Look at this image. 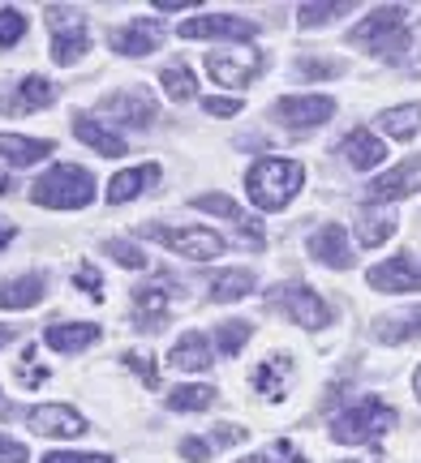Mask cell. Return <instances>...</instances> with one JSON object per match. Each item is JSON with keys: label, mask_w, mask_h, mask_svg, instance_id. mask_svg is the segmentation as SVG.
I'll list each match as a JSON object with an SVG mask.
<instances>
[{"label": "cell", "mask_w": 421, "mask_h": 463, "mask_svg": "<svg viewBox=\"0 0 421 463\" xmlns=\"http://www.w3.org/2000/svg\"><path fill=\"white\" fill-rule=\"evenodd\" d=\"M159 181V164H142V167H125V172H117L112 181H108V202L112 206H120V202L138 198L142 189H151V184Z\"/></svg>", "instance_id": "20"}, {"label": "cell", "mask_w": 421, "mask_h": 463, "mask_svg": "<svg viewBox=\"0 0 421 463\" xmlns=\"http://www.w3.org/2000/svg\"><path fill=\"white\" fill-rule=\"evenodd\" d=\"M421 189V159H405L400 167L383 172L378 181L366 184V198L370 202H396V198H413Z\"/></svg>", "instance_id": "13"}, {"label": "cell", "mask_w": 421, "mask_h": 463, "mask_svg": "<svg viewBox=\"0 0 421 463\" xmlns=\"http://www.w3.org/2000/svg\"><path fill=\"white\" fill-rule=\"evenodd\" d=\"M172 297H177V283H172L168 275H159L155 283H138V288H134L138 322L147 317V326H164V317H168Z\"/></svg>", "instance_id": "17"}, {"label": "cell", "mask_w": 421, "mask_h": 463, "mask_svg": "<svg viewBox=\"0 0 421 463\" xmlns=\"http://www.w3.org/2000/svg\"><path fill=\"white\" fill-rule=\"evenodd\" d=\"M159 82H164V95L177 103H186L198 95V82H194V73H189V65H168L164 73H159Z\"/></svg>", "instance_id": "31"}, {"label": "cell", "mask_w": 421, "mask_h": 463, "mask_svg": "<svg viewBox=\"0 0 421 463\" xmlns=\"http://www.w3.org/2000/svg\"><path fill=\"white\" fill-rule=\"evenodd\" d=\"M31 430L43 433V438H78V433H86V420L73 408H65V403H43V408H34L31 416Z\"/></svg>", "instance_id": "16"}, {"label": "cell", "mask_w": 421, "mask_h": 463, "mask_svg": "<svg viewBox=\"0 0 421 463\" xmlns=\"http://www.w3.org/2000/svg\"><path fill=\"white\" fill-rule=\"evenodd\" d=\"M43 344L52 352H82V347L100 344V326L95 322H56V326H48Z\"/></svg>", "instance_id": "19"}, {"label": "cell", "mask_w": 421, "mask_h": 463, "mask_svg": "<svg viewBox=\"0 0 421 463\" xmlns=\"http://www.w3.org/2000/svg\"><path fill=\"white\" fill-rule=\"evenodd\" d=\"M0 463H26V447L14 438H0Z\"/></svg>", "instance_id": "46"}, {"label": "cell", "mask_w": 421, "mask_h": 463, "mask_svg": "<svg viewBox=\"0 0 421 463\" xmlns=\"http://www.w3.org/2000/svg\"><path fill=\"white\" fill-rule=\"evenodd\" d=\"M245 339H250V326H245V322H224L215 331V344L224 356H236V352L245 347Z\"/></svg>", "instance_id": "34"}, {"label": "cell", "mask_w": 421, "mask_h": 463, "mask_svg": "<svg viewBox=\"0 0 421 463\" xmlns=\"http://www.w3.org/2000/svg\"><path fill=\"white\" fill-rule=\"evenodd\" d=\"M43 463H112V455H100V450H56Z\"/></svg>", "instance_id": "41"}, {"label": "cell", "mask_w": 421, "mask_h": 463, "mask_svg": "<svg viewBox=\"0 0 421 463\" xmlns=\"http://www.w3.org/2000/svg\"><path fill=\"white\" fill-rule=\"evenodd\" d=\"M344 155H349V164L353 167H378L388 159V146H383V137H374L370 129H349L344 133Z\"/></svg>", "instance_id": "22"}, {"label": "cell", "mask_w": 421, "mask_h": 463, "mask_svg": "<svg viewBox=\"0 0 421 463\" xmlns=\"http://www.w3.org/2000/svg\"><path fill=\"white\" fill-rule=\"evenodd\" d=\"M413 391H417V403H421V364H417V373H413Z\"/></svg>", "instance_id": "50"}, {"label": "cell", "mask_w": 421, "mask_h": 463, "mask_svg": "<svg viewBox=\"0 0 421 463\" xmlns=\"http://www.w3.org/2000/svg\"><path fill=\"white\" fill-rule=\"evenodd\" d=\"M421 331V309H400V314H383L374 322V339L383 344H405Z\"/></svg>", "instance_id": "26"}, {"label": "cell", "mask_w": 421, "mask_h": 463, "mask_svg": "<svg viewBox=\"0 0 421 463\" xmlns=\"http://www.w3.org/2000/svg\"><path fill=\"white\" fill-rule=\"evenodd\" d=\"M155 9H164V14H172V9H198V0H155Z\"/></svg>", "instance_id": "47"}, {"label": "cell", "mask_w": 421, "mask_h": 463, "mask_svg": "<svg viewBox=\"0 0 421 463\" xmlns=\"http://www.w3.org/2000/svg\"><path fill=\"white\" fill-rule=\"evenodd\" d=\"M164 43V26L155 22V17H134L129 26H120V31L108 34V48L120 52V56H151L155 48Z\"/></svg>", "instance_id": "12"}, {"label": "cell", "mask_w": 421, "mask_h": 463, "mask_svg": "<svg viewBox=\"0 0 421 463\" xmlns=\"http://www.w3.org/2000/svg\"><path fill=\"white\" fill-rule=\"evenodd\" d=\"M168 364L189 369V373H203V369H211V344H206V335H198V331L181 335V339L172 344V352H168Z\"/></svg>", "instance_id": "23"}, {"label": "cell", "mask_w": 421, "mask_h": 463, "mask_svg": "<svg viewBox=\"0 0 421 463\" xmlns=\"http://www.w3.org/2000/svg\"><path fill=\"white\" fill-rule=\"evenodd\" d=\"M43 300V275H22V279L0 283V309H31Z\"/></svg>", "instance_id": "25"}, {"label": "cell", "mask_w": 421, "mask_h": 463, "mask_svg": "<svg viewBox=\"0 0 421 463\" xmlns=\"http://www.w3.org/2000/svg\"><path fill=\"white\" fill-rule=\"evenodd\" d=\"M48 31H52V61H56V65H78L86 52H91L86 17L78 14V9L52 5L48 9Z\"/></svg>", "instance_id": "6"}, {"label": "cell", "mask_w": 421, "mask_h": 463, "mask_svg": "<svg viewBox=\"0 0 421 463\" xmlns=\"http://www.w3.org/2000/svg\"><path fill=\"white\" fill-rule=\"evenodd\" d=\"M9 241H14V223H5V219H0V249L9 245Z\"/></svg>", "instance_id": "48"}, {"label": "cell", "mask_w": 421, "mask_h": 463, "mask_svg": "<svg viewBox=\"0 0 421 463\" xmlns=\"http://www.w3.org/2000/svg\"><path fill=\"white\" fill-rule=\"evenodd\" d=\"M52 99H56V86H52L48 78H22L14 99H0V112L31 116V112H39V108H48Z\"/></svg>", "instance_id": "18"}, {"label": "cell", "mask_w": 421, "mask_h": 463, "mask_svg": "<svg viewBox=\"0 0 421 463\" xmlns=\"http://www.w3.org/2000/svg\"><path fill=\"white\" fill-rule=\"evenodd\" d=\"M378 129L388 133V137H417L421 129V103H400V108H391V112H378Z\"/></svg>", "instance_id": "27"}, {"label": "cell", "mask_w": 421, "mask_h": 463, "mask_svg": "<svg viewBox=\"0 0 421 463\" xmlns=\"http://www.w3.org/2000/svg\"><path fill=\"white\" fill-rule=\"evenodd\" d=\"M52 155V142L43 137H22V133H0V159L14 167H31Z\"/></svg>", "instance_id": "21"}, {"label": "cell", "mask_w": 421, "mask_h": 463, "mask_svg": "<svg viewBox=\"0 0 421 463\" xmlns=\"http://www.w3.org/2000/svg\"><path fill=\"white\" fill-rule=\"evenodd\" d=\"M370 288L378 292H421V262L413 253H396L388 262H378L366 270Z\"/></svg>", "instance_id": "11"}, {"label": "cell", "mask_w": 421, "mask_h": 463, "mask_svg": "<svg viewBox=\"0 0 421 463\" xmlns=\"http://www.w3.org/2000/svg\"><path fill=\"white\" fill-rule=\"evenodd\" d=\"M17 382H22V386H39V382H48V369L39 364V347L22 352V361H17Z\"/></svg>", "instance_id": "38"}, {"label": "cell", "mask_w": 421, "mask_h": 463, "mask_svg": "<svg viewBox=\"0 0 421 463\" xmlns=\"http://www.w3.org/2000/svg\"><path fill=\"white\" fill-rule=\"evenodd\" d=\"M391 232H396V219L370 211V215L357 219V245H361V249H378L391 236Z\"/></svg>", "instance_id": "30"}, {"label": "cell", "mask_w": 421, "mask_h": 463, "mask_svg": "<svg viewBox=\"0 0 421 463\" xmlns=\"http://www.w3.org/2000/svg\"><path fill=\"white\" fill-rule=\"evenodd\" d=\"M0 194H9V181H5V176H0Z\"/></svg>", "instance_id": "51"}, {"label": "cell", "mask_w": 421, "mask_h": 463, "mask_svg": "<svg viewBox=\"0 0 421 463\" xmlns=\"http://www.w3.org/2000/svg\"><path fill=\"white\" fill-rule=\"evenodd\" d=\"M108 116L117 125H129V129H142L155 120V99L142 90V86H129V90H117L108 95Z\"/></svg>", "instance_id": "15"}, {"label": "cell", "mask_w": 421, "mask_h": 463, "mask_svg": "<svg viewBox=\"0 0 421 463\" xmlns=\"http://www.w3.org/2000/svg\"><path fill=\"white\" fill-rule=\"evenodd\" d=\"M310 258L331 270H349L353 266V249H349V232L340 223H322L314 236H310Z\"/></svg>", "instance_id": "14"}, {"label": "cell", "mask_w": 421, "mask_h": 463, "mask_svg": "<svg viewBox=\"0 0 421 463\" xmlns=\"http://www.w3.org/2000/svg\"><path fill=\"white\" fill-rule=\"evenodd\" d=\"M108 253H112L120 266H129V270H142V266H147V253H142V249H134L129 241H112V245H108Z\"/></svg>", "instance_id": "40"}, {"label": "cell", "mask_w": 421, "mask_h": 463, "mask_svg": "<svg viewBox=\"0 0 421 463\" xmlns=\"http://www.w3.org/2000/svg\"><path fill=\"white\" fill-rule=\"evenodd\" d=\"M336 116V99L327 95H284L275 99V120L288 125V129H314V125H327Z\"/></svg>", "instance_id": "9"}, {"label": "cell", "mask_w": 421, "mask_h": 463, "mask_svg": "<svg viewBox=\"0 0 421 463\" xmlns=\"http://www.w3.org/2000/svg\"><path fill=\"white\" fill-rule=\"evenodd\" d=\"M305 184V167L297 159H280V155H267L245 172V194L258 211H280L301 194Z\"/></svg>", "instance_id": "1"}, {"label": "cell", "mask_w": 421, "mask_h": 463, "mask_svg": "<svg viewBox=\"0 0 421 463\" xmlns=\"http://www.w3.org/2000/svg\"><path fill=\"white\" fill-rule=\"evenodd\" d=\"M22 34H26V17H22V9H0V48H14Z\"/></svg>", "instance_id": "37"}, {"label": "cell", "mask_w": 421, "mask_h": 463, "mask_svg": "<svg viewBox=\"0 0 421 463\" xmlns=\"http://www.w3.org/2000/svg\"><path fill=\"white\" fill-rule=\"evenodd\" d=\"M211 399H215V386H177L168 395V408L172 412H203L211 408Z\"/></svg>", "instance_id": "33"}, {"label": "cell", "mask_w": 421, "mask_h": 463, "mask_svg": "<svg viewBox=\"0 0 421 463\" xmlns=\"http://www.w3.org/2000/svg\"><path fill=\"white\" fill-rule=\"evenodd\" d=\"M194 206H198V211H215V215H224V219H236V223H241V206H236L233 198H224V194H198V198H194Z\"/></svg>", "instance_id": "39"}, {"label": "cell", "mask_w": 421, "mask_h": 463, "mask_svg": "<svg viewBox=\"0 0 421 463\" xmlns=\"http://www.w3.org/2000/svg\"><path fill=\"white\" fill-rule=\"evenodd\" d=\"M405 17H408V5H383L374 9L361 26H353V43H366L374 48L378 56H405L408 52V31H405Z\"/></svg>", "instance_id": "4"}, {"label": "cell", "mask_w": 421, "mask_h": 463, "mask_svg": "<svg viewBox=\"0 0 421 463\" xmlns=\"http://www.w3.org/2000/svg\"><path fill=\"white\" fill-rule=\"evenodd\" d=\"M236 463H310L301 455V447H292V442H275L267 447L263 455H250V459H236Z\"/></svg>", "instance_id": "35"}, {"label": "cell", "mask_w": 421, "mask_h": 463, "mask_svg": "<svg viewBox=\"0 0 421 463\" xmlns=\"http://www.w3.org/2000/svg\"><path fill=\"white\" fill-rule=\"evenodd\" d=\"M258 69H263V56L258 48H233V52H206V73H211V82L219 86H245L258 78Z\"/></svg>", "instance_id": "8"}, {"label": "cell", "mask_w": 421, "mask_h": 463, "mask_svg": "<svg viewBox=\"0 0 421 463\" xmlns=\"http://www.w3.org/2000/svg\"><path fill=\"white\" fill-rule=\"evenodd\" d=\"M271 305H280L292 322H301L310 331H322V326L331 322V309H327L322 297H314V288H305V283H284V288H275V292H271Z\"/></svg>", "instance_id": "7"}, {"label": "cell", "mask_w": 421, "mask_h": 463, "mask_svg": "<svg viewBox=\"0 0 421 463\" xmlns=\"http://www.w3.org/2000/svg\"><path fill=\"white\" fill-rule=\"evenodd\" d=\"M211 442H203V438H186V442H181V455H186L189 463H206L211 459Z\"/></svg>", "instance_id": "44"}, {"label": "cell", "mask_w": 421, "mask_h": 463, "mask_svg": "<svg viewBox=\"0 0 421 463\" xmlns=\"http://www.w3.org/2000/svg\"><path fill=\"white\" fill-rule=\"evenodd\" d=\"M391 425H396V408H391V403H383V399H361V403L344 408V412L331 420V438H336L340 447H361V442H378Z\"/></svg>", "instance_id": "3"}, {"label": "cell", "mask_w": 421, "mask_h": 463, "mask_svg": "<svg viewBox=\"0 0 421 463\" xmlns=\"http://www.w3.org/2000/svg\"><path fill=\"white\" fill-rule=\"evenodd\" d=\"M73 133H78V137H82L86 146L91 150H100V155H108V159H120V155H125V142H120L117 133L112 129H103L100 120H95V116H73Z\"/></svg>", "instance_id": "24"}, {"label": "cell", "mask_w": 421, "mask_h": 463, "mask_svg": "<svg viewBox=\"0 0 421 463\" xmlns=\"http://www.w3.org/2000/svg\"><path fill=\"white\" fill-rule=\"evenodd\" d=\"M297 73L310 78V82H314V78H344V65H340V61H322V56H301V61H297Z\"/></svg>", "instance_id": "36"}, {"label": "cell", "mask_w": 421, "mask_h": 463, "mask_svg": "<svg viewBox=\"0 0 421 463\" xmlns=\"http://www.w3.org/2000/svg\"><path fill=\"white\" fill-rule=\"evenodd\" d=\"M31 202L48 211H82L95 202V176L78 164H56L31 184Z\"/></svg>", "instance_id": "2"}, {"label": "cell", "mask_w": 421, "mask_h": 463, "mask_svg": "<svg viewBox=\"0 0 421 463\" xmlns=\"http://www.w3.org/2000/svg\"><path fill=\"white\" fill-rule=\"evenodd\" d=\"M353 9L349 0H319V5H297V22L301 26H327V22H336Z\"/></svg>", "instance_id": "32"}, {"label": "cell", "mask_w": 421, "mask_h": 463, "mask_svg": "<svg viewBox=\"0 0 421 463\" xmlns=\"http://www.w3.org/2000/svg\"><path fill=\"white\" fill-rule=\"evenodd\" d=\"M78 288H82L91 300H103V288H100V270L95 266H78Z\"/></svg>", "instance_id": "43"}, {"label": "cell", "mask_w": 421, "mask_h": 463, "mask_svg": "<svg viewBox=\"0 0 421 463\" xmlns=\"http://www.w3.org/2000/svg\"><path fill=\"white\" fill-rule=\"evenodd\" d=\"M5 344H14V326H0V347Z\"/></svg>", "instance_id": "49"}, {"label": "cell", "mask_w": 421, "mask_h": 463, "mask_svg": "<svg viewBox=\"0 0 421 463\" xmlns=\"http://www.w3.org/2000/svg\"><path fill=\"white\" fill-rule=\"evenodd\" d=\"M284 378H288V361H280V356H271L267 364H258L254 369V391L263 399H280L284 395Z\"/></svg>", "instance_id": "29"}, {"label": "cell", "mask_w": 421, "mask_h": 463, "mask_svg": "<svg viewBox=\"0 0 421 463\" xmlns=\"http://www.w3.org/2000/svg\"><path fill=\"white\" fill-rule=\"evenodd\" d=\"M125 364L134 369L138 378L147 382V386H159V373H155V364H151V356H138V352H125Z\"/></svg>", "instance_id": "42"}, {"label": "cell", "mask_w": 421, "mask_h": 463, "mask_svg": "<svg viewBox=\"0 0 421 463\" xmlns=\"http://www.w3.org/2000/svg\"><path fill=\"white\" fill-rule=\"evenodd\" d=\"M254 292V275L250 270H219L215 279H211V300H241Z\"/></svg>", "instance_id": "28"}, {"label": "cell", "mask_w": 421, "mask_h": 463, "mask_svg": "<svg viewBox=\"0 0 421 463\" xmlns=\"http://www.w3.org/2000/svg\"><path fill=\"white\" fill-rule=\"evenodd\" d=\"M147 241H159V245H168L172 253H181L189 262H211L224 253V236L211 228H164V223H147V228H138Z\"/></svg>", "instance_id": "5"}, {"label": "cell", "mask_w": 421, "mask_h": 463, "mask_svg": "<svg viewBox=\"0 0 421 463\" xmlns=\"http://www.w3.org/2000/svg\"><path fill=\"white\" fill-rule=\"evenodd\" d=\"M203 108H206L211 116H219V120H233V116L241 112V103H236V99H206Z\"/></svg>", "instance_id": "45"}, {"label": "cell", "mask_w": 421, "mask_h": 463, "mask_svg": "<svg viewBox=\"0 0 421 463\" xmlns=\"http://www.w3.org/2000/svg\"><path fill=\"white\" fill-rule=\"evenodd\" d=\"M181 39H236L241 48H245V39L258 34L250 17H236V14H211V17H189L177 26Z\"/></svg>", "instance_id": "10"}]
</instances>
